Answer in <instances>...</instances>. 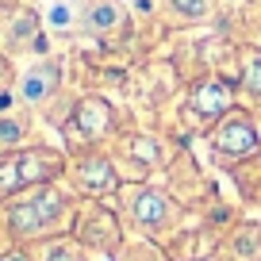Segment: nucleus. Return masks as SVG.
<instances>
[{"mask_svg": "<svg viewBox=\"0 0 261 261\" xmlns=\"http://www.w3.org/2000/svg\"><path fill=\"white\" fill-rule=\"evenodd\" d=\"M65 212V200L58 188L39 185V188H27V196L12 200L8 212H4V223H8V234L16 238H42L58 227Z\"/></svg>", "mask_w": 261, "mask_h": 261, "instance_id": "nucleus-1", "label": "nucleus"}, {"mask_svg": "<svg viewBox=\"0 0 261 261\" xmlns=\"http://www.w3.org/2000/svg\"><path fill=\"white\" fill-rule=\"evenodd\" d=\"M58 173H62V158L46 146L8 150V154H0V200L16 196V192H27V188L50 185Z\"/></svg>", "mask_w": 261, "mask_h": 261, "instance_id": "nucleus-2", "label": "nucleus"}, {"mask_svg": "<svg viewBox=\"0 0 261 261\" xmlns=\"http://www.w3.org/2000/svg\"><path fill=\"white\" fill-rule=\"evenodd\" d=\"M108 127H112V108L104 104V100L89 96L77 104L73 112V123H69V135H81V139H100V135H108Z\"/></svg>", "mask_w": 261, "mask_h": 261, "instance_id": "nucleus-3", "label": "nucleus"}, {"mask_svg": "<svg viewBox=\"0 0 261 261\" xmlns=\"http://www.w3.org/2000/svg\"><path fill=\"white\" fill-rule=\"evenodd\" d=\"M54 89H58V65H50V62L35 65V69H27L19 77V100L23 104H42Z\"/></svg>", "mask_w": 261, "mask_h": 261, "instance_id": "nucleus-4", "label": "nucleus"}, {"mask_svg": "<svg viewBox=\"0 0 261 261\" xmlns=\"http://www.w3.org/2000/svg\"><path fill=\"white\" fill-rule=\"evenodd\" d=\"M77 180H81V188H85V192H92V196L112 192V185H115L112 165H108L104 158H85V162L77 165Z\"/></svg>", "mask_w": 261, "mask_h": 261, "instance_id": "nucleus-5", "label": "nucleus"}, {"mask_svg": "<svg viewBox=\"0 0 261 261\" xmlns=\"http://www.w3.org/2000/svg\"><path fill=\"white\" fill-rule=\"evenodd\" d=\"M227 104H230V92H227V85H219V81L200 85L196 96H192V108L200 115H223V112H227Z\"/></svg>", "mask_w": 261, "mask_h": 261, "instance_id": "nucleus-6", "label": "nucleus"}, {"mask_svg": "<svg viewBox=\"0 0 261 261\" xmlns=\"http://www.w3.org/2000/svg\"><path fill=\"white\" fill-rule=\"evenodd\" d=\"M85 23H89V31H96V35L115 31V27L123 23V8L115 4V0H100V4H92V8H89Z\"/></svg>", "mask_w": 261, "mask_h": 261, "instance_id": "nucleus-7", "label": "nucleus"}, {"mask_svg": "<svg viewBox=\"0 0 261 261\" xmlns=\"http://www.w3.org/2000/svg\"><path fill=\"white\" fill-rule=\"evenodd\" d=\"M130 212H135V223H142V227H158V223L165 219V200L158 192H139V196H135V204H130Z\"/></svg>", "mask_w": 261, "mask_h": 261, "instance_id": "nucleus-8", "label": "nucleus"}, {"mask_svg": "<svg viewBox=\"0 0 261 261\" xmlns=\"http://www.w3.org/2000/svg\"><path fill=\"white\" fill-rule=\"evenodd\" d=\"M219 142L223 150H234V154H242V150H253V127L246 119H230L227 127L219 130Z\"/></svg>", "mask_w": 261, "mask_h": 261, "instance_id": "nucleus-9", "label": "nucleus"}, {"mask_svg": "<svg viewBox=\"0 0 261 261\" xmlns=\"http://www.w3.org/2000/svg\"><path fill=\"white\" fill-rule=\"evenodd\" d=\"M23 139H27V123L19 119V115H0V150L8 154V150H16Z\"/></svg>", "mask_w": 261, "mask_h": 261, "instance_id": "nucleus-10", "label": "nucleus"}, {"mask_svg": "<svg viewBox=\"0 0 261 261\" xmlns=\"http://www.w3.org/2000/svg\"><path fill=\"white\" fill-rule=\"evenodd\" d=\"M27 39H39V19H35L31 12H19L16 23L8 27V42H12V50H19Z\"/></svg>", "mask_w": 261, "mask_h": 261, "instance_id": "nucleus-11", "label": "nucleus"}, {"mask_svg": "<svg viewBox=\"0 0 261 261\" xmlns=\"http://www.w3.org/2000/svg\"><path fill=\"white\" fill-rule=\"evenodd\" d=\"M39 261H85L81 250H77L73 242H46L39 253Z\"/></svg>", "mask_w": 261, "mask_h": 261, "instance_id": "nucleus-12", "label": "nucleus"}, {"mask_svg": "<svg viewBox=\"0 0 261 261\" xmlns=\"http://www.w3.org/2000/svg\"><path fill=\"white\" fill-rule=\"evenodd\" d=\"M46 23L54 27V31H69V27H73V4H69V0H54L50 12H46Z\"/></svg>", "mask_w": 261, "mask_h": 261, "instance_id": "nucleus-13", "label": "nucleus"}, {"mask_svg": "<svg viewBox=\"0 0 261 261\" xmlns=\"http://www.w3.org/2000/svg\"><path fill=\"white\" fill-rule=\"evenodd\" d=\"M173 8L185 19H204L207 12H212V0H173Z\"/></svg>", "mask_w": 261, "mask_h": 261, "instance_id": "nucleus-14", "label": "nucleus"}, {"mask_svg": "<svg viewBox=\"0 0 261 261\" xmlns=\"http://www.w3.org/2000/svg\"><path fill=\"white\" fill-rule=\"evenodd\" d=\"M130 150L142 154V158H158V146H154V142H146V139H135V146H130Z\"/></svg>", "mask_w": 261, "mask_h": 261, "instance_id": "nucleus-15", "label": "nucleus"}, {"mask_svg": "<svg viewBox=\"0 0 261 261\" xmlns=\"http://www.w3.org/2000/svg\"><path fill=\"white\" fill-rule=\"evenodd\" d=\"M8 81H12V73H8V58L0 54V96L8 92Z\"/></svg>", "mask_w": 261, "mask_h": 261, "instance_id": "nucleus-16", "label": "nucleus"}]
</instances>
